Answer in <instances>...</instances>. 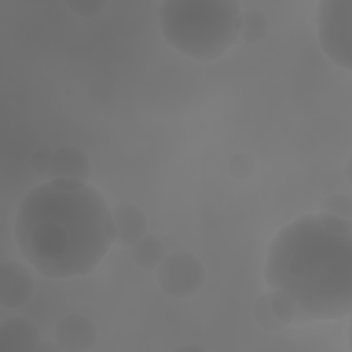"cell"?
<instances>
[{
    "label": "cell",
    "mask_w": 352,
    "mask_h": 352,
    "mask_svg": "<svg viewBox=\"0 0 352 352\" xmlns=\"http://www.w3.org/2000/svg\"><path fill=\"white\" fill-rule=\"evenodd\" d=\"M14 236L40 274L66 279L94 271L116 241L111 209L87 180L50 179L21 201Z\"/></svg>",
    "instance_id": "1"
},
{
    "label": "cell",
    "mask_w": 352,
    "mask_h": 352,
    "mask_svg": "<svg viewBox=\"0 0 352 352\" xmlns=\"http://www.w3.org/2000/svg\"><path fill=\"white\" fill-rule=\"evenodd\" d=\"M264 278L285 294L297 320L338 319L352 309V224L326 213L285 226L271 241Z\"/></svg>",
    "instance_id": "2"
},
{
    "label": "cell",
    "mask_w": 352,
    "mask_h": 352,
    "mask_svg": "<svg viewBox=\"0 0 352 352\" xmlns=\"http://www.w3.org/2000/svg\"><path fill=\"white\" fill-rule=\"evenodd\" d=\"M241 14L234 0H166L158 7V23L170 47L188 58L212 60L235 44Z\"/></svg>",
    "instance_id": "3"
},
{
    "label": "cell",
    "mask_w": 352,
    "mask_h": 352,
    "mask_svg": "<svg viewBox=\"0 0 352 352\" xmlns=\"http://www.w3.org/2000/svg\"><path fill=\"white\" fill-rule=\"evenodd\" d=\"M352 0H323L318 6V38L326 56L337 66L351 70Z\"/></svg>",
    "instance_id": "4"
},
{
    "label": "cell",
    "mask_w": 352,
    "mask_h": 352,
    "mask_svg": "<svg viewBox=\"0 0 352 352\" xmlns=\"http://www.w3.org/2000/svg\"><path fill=\"white\" fill-rule=\"evenodd\" d=\"M205 267L191 252L179 250L164 257L157 267L160 289L175 298H186L201 290L205 282Z\"/></svg>",
    "instance_id": "5"
},
{
    "label": "cell",
    "mask_w": 352,
    "mask_h": 352,
    "mask_svg": "<svg viewBox=\"0 0 352 352\" xmlns=\"http://www.w3.org/2000/svg\"><path fill=\"white\" fill-rule=\"evenodd\" d=\"M34 292L30 271L18 261H6L0 268V305L15 309L25 305Z\"/></svg>",
    "instance_id": "6"
},
{
    "label": "cell",
    "mask_w": 352,
    "mask_h": 352,
    "mask_svg": "<svg viewBox=\"0 0 352 352\" xmlns=\"http://www.w3.org/2000/svg\"><path fill=\"white\" fill-rule=\"evenodd\" d=\"M98 330L95 323L84 315L72 314L65 316L54 331V344L59 351L85 352L95 346Z\"/></svg>",
    "instance_id": "7"
},
{
    "label": "cell",
    "mask_w": 352,
    "mask_h": 352,
    "mask_svg": "<svg viewBox=\"0 0 352 352\" xmlns=\"http://www.w3.org/2000/svg\"><path fill=\"white\" fill-rule=\"evenodd\" d=\"M40 344V330L32 320L11 316L0 323V352H36Z\"/></svg>",
    "instance_id": "8"
},
{
    "label": "cell",
    "mask_w": 352,
    "mask_h": 352,
    "mask_svg": "<svg viewBox=\"0 0 352 352\" xmlns=\"http://www.w3.org/2000/svg\"><path fill=\"white\" fill-rule=\"evenodd\" d=\"M116 241L121 246H132L147 234L148 220L146 213L135 204L122 202L111 209Z\"/></svg>",
    "instance_id": "9"
},
{
    "label": "cell",
    "mask_w": 352,
    "mask_h": 352,
    "mask_svg": "<svg viewBox=\"0 0 352 352\" xmlns=\"http://www.w3.org/2000/svg\"><path fill=\"white\" fill-rule=\"evenodd\" d=\"M91 173V161L78 147L65 146L54 151L47 176L50 179L87 180Z\"/></svg>",
    "instance_id": "10"
},
{
    "label": "cell",
    "mask_w": 352,
    "mask_h": 352,
    "mask_svg": "<svg viewBox=\"0 0 352 352\" xmlns=\"http://www.w3.org/2000/svg\"><path fill=\"white\" fill-rule=\"evenodd\" d=\"M131 256L139 267L157 270L165 257V246L157 235L146 234L131 246Z\"/></svg>",
    "instance_id": "11"
},
{
    "label": "cell",
    "mask_w": 352,
    "mask_h": 352,
    "mask_svg": "<svg viewBox=\"0 0 352 352\" xmlns=\"http://www.w3.org/2000/svg\"><path fill=\"white\" fill-rule=\"evenodd\" d=\"M268 33V21L267 16L258 10H246L242 11L239 19L238 37L243 41L254 44L261 41Z\"/></svg>",
    "instance_id": "12"
},
{
    "label": "cell",
    "mask_w": 352,
    "mask_h": 352,
    "mask_svg": "<svg viewBox=\"0 0 352 352\" xmlns=\"http://www.w3.org/2000/svg\"><path fill=\"white\" fill-rule=\"evenodd\" d=\"M253 316L260 327L268 331H278L285 324L276 318L268 300V294H261L253 304Z\"/></svg>",
    "instance_id": "13"
},
{
    "label": "cell",
    "mask_w": 352,
    "mask_h": 352,
    "mask_svg": "<svg viewBox=\"0 0 352 352\" xmlns=\"http://www.w3.org/2000/svg\"><path fill=\"white\" fill-rule=\"evenodd\" d=\"M322 213L344 219V220H351L352 219V199L348 194H333L327 197L323 204H322Z\"/></svg>",
    "instance_id": "14"
},
{
    "label": "cell",
    "mask_w": 352,
    "mask_h": 352,
    "mask_svg": "<svg viewBox=\"0 0 352 352\" xmlns=\"http://www.w3.org/2000/svg\"><path fill=\"white\" fill-rule=\"evenodd\" d=\"M267 294H268V300H270L274 314L285 326L297 320L296 308H294L293 302L285 294L275 292V290H268Z\"/></svg>",
    "instance_id": "15"
},
{
    "label": "cell",
    "mask_w": 352,
    "mask_h": 352,
    "mask_svg": "<svg viewBox=\"0 0 352 352\" xmlns=\"http://www.w3.org/2000/svg\"><path fill=\"white\" fill-rule=\"evenodd\" d=\"M106 1H98V0H74V1H66V7L76 15L82 18H92L98 15L104 7Z\"/></svg>",
    "instance_id": "16"
},
{
    "label": "cell",
    "mask_w": 352,
    "mask_h": 352,
    "mask_svg": "<svg viewBox=\"0 0 352 352\" xmlns=\"http://www.w3.org/2000/svg\"><path fill=\"white\" fill-rule=\"evenodd\" d=\"M52 154L54 151H51L50 148H38L37 151H34L29 160V164L33 168V170H36L37 173L47 175L52 161Z\"/></svg>",
    "instance_id": "17"
},
{
    "label": "cell",
    "mask_w": 352,
    "mask_h": 352,
    "mask_svg": "<svg viewBox=\"0 0 352 352\" xmlns=\"http://www.w3.org/2000/svg\"><path fill=\"white\" fill-rule=\"evenodd\" d=\"M55 351H59L55 344L54 345H51V344H40L36 352H55Z\"/></svg>",
    "instance_id": "18"
},
{
    "label": "cell",
    "mask_w": 352,
    "mask_h": 352,
    "mask_svg": "<svg viewBox=\"0 0 352 352\" xmlns=\"http://www.w3.org/2000/svg\"><path fill=\"white\" fill-rule=\"evenodd\" d=\"M175 351H187V352H190V351H195V352H198V351H205L202 346H199V345H194V344H187V345H182V346H179V348H176Z\"/></svg>",
    "instance_id": "19"
}]
</instances>
